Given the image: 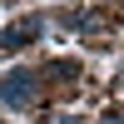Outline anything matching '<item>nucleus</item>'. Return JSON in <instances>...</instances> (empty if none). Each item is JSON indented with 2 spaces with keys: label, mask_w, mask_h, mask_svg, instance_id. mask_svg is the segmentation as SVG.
<instances>
[{
  "label": "nucleus",
  "mask_w": 124,
  "mask_h": 124,
  "mask_svg": "<svg viewBox=\"0 0 124 124\" xmlns=\"http://www.w3.org/2000/svg\"><path fill=\"white\" fill-rule=\"evenodd\" d=\"M35 89H40V79L30 75V70H10V75L0 79V99H5L10 109H25V104H35Z\"/></svg>",
  "instance_id": "f257e3e1"
},
{
  "label": "nucleus",
  "mask_w": 124,
  "mask_h": 124,
  "mask_svg": "<svg viewBox=\"0 0 124 124\" xmlns=\"http://www.w3.org/2000/svg\"><path fill=\"white\" fill-rule=\"evenodd\" d=\"M40 30H45V20L40 15H25V20H15V25H5V35H0V50H20V45H30V40H40Z\"/></svg>",
  "instance_id": "f03ea898"
},
{
  "label": "nucleus",
  "mask_w": 124,
  "mask_h": 124,
  "mask_svg": "<svg viewBox=\"0 0 124 124\" xmlns=\"http://www.w3.org/2000/svg\"><path fill=\"white\" fill-rule=\"evenodd\" d=\"M104 124H124V109H109V114H104Z\"/></svg>",
  "instance_id": "7ed1b4c3"
}]
</instances>
